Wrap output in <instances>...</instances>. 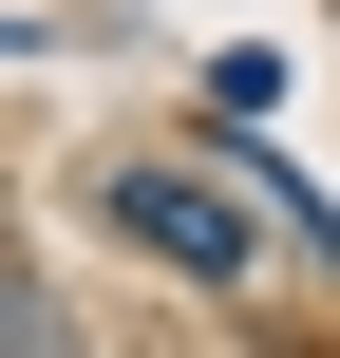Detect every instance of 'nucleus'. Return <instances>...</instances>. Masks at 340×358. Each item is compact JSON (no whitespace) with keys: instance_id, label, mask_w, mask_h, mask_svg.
<instances>
[{"instance_id":"nucleus-1","label":"nucleus","mask_w":340,"mask_h":358,"mask_svg":"<svg viewBox=\"0 0 340 358\" xmlns=\"http://www.w3.org/2000/svg\"><path fill=\"white\" fill-rule=\"evenodd\" d=\"M114 227H132L151 264H189V283H246V208H227L208 170H114Z\"/></svg>"},{"instance_id":"nucleus-2","label":"nucleus","mask_w":340,"mask_h":358,"mask_svg":"<svg viewBox=\"0 0 340 358\" xmlns=\"http://www.w3.org/2000/svg\"><path fill=\"white\" fill-rule=\"evenodd\" d=\"M0 358H76V321H57V283H38V264L0 283Z\"/></svg>"}]
</instances>
